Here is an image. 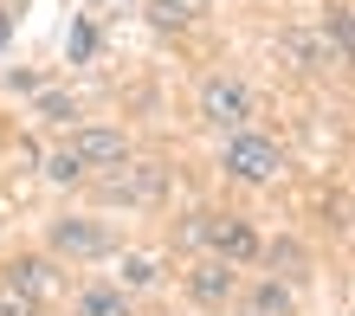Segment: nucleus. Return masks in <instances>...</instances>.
Returning <instances> with one entry per match:
<instances>
[{"mask_svg": "<svg viewBox=\"0 0 355 316\" xmlns=\"http://www.w3.org/2000/svg\"><path fill=\"white\" fill-rule=\"evenodd\" d=\"M181 239L200 245L207 258H226V265H252L265 252V233L245 213H187L181 220Z\"/></svg>", "mask_w": 355, "mask_h": 316, "instance_id": "nucleus-1", "label": "nucleus"}, {"mask_svg": "<svg viewBox=\"0 0 355 316\" xmlns=\"http://www.w3.org/2000/svg\"><path fill=\"white\" fill-rule=\"evenodd\" d=\"M46 252L58 265H103V258H116L123 252V233L110 220H97V213H58L52 226H46Z\"/></svg>", "mask_w": 355, "mask_h": 316, "instance_id": "nucleus-2", "label": "nucleus"}, {"mask_svg": "<svg viewBox=\"0 0 355 316\" xmlns=\"http://www.w3.org/2000/svg\"><path fill=\"white\" fill-rule=\"evenodd\" d=\"M220 175L239 181V187H271V181L284 175L278 136H265V130H233V136H220Z\"/></svg>", "mask_w": 355, "mask_h": 316, "instance_id": "nucleus-3", "label": "nucleus"}, {"mask_svg": "<svg viewBox=\"0 0 355 316\" xmlns=\"http://www.w3.org/2000/svg\"><path fill=\"white\" fill-rule=\"evenodd\" d=\"M168 168L162 161H123L116 175H103V181H91V194L103 200V207H136V213H149V207H162L168 200Z\"/></svg>", "mask_w": 355, "mask_h": 316, "instance_id": "nucleus-4", "label": "nucleus"}, {"mask_svg": "<svg viewBox=\"0 0 355 316\" xmlns=\"http://www.w3.org/2000/svg\"><path fill=\"white\" fill-rule=\"evenodd\" d=\"M252 110H259V91L245 78H233V71L200 78V116H207V130H220V136L252 130Z\"/></svg>", "mask_w": 355, "mask_h": 316, "instance_id": "nucleus-5", "label": "nucleus"}, {"mask_svg": "<svg viewBox=\"0 0 355 316\" xmlns=\"http://www.w3.org/2000/svg\"><path fill=\"white\" fill-rule=\"evenodd\" d=\"M65 149L85 161V175L103 181V175H116L123 161H136V142L116 130V123H78V130L65 136Z\"/></svg>", "mask_w": 355, "mask_h": 316, "instance_id": "nucleus-6", "label": "nucleus"}, {"mask_svg": "<svg viewBox=\"0 0 355 316\" xmlns=\"http://www.w3.org/2000/svg\"><path fill=\"white\" fill-rule=\"evenodd\" d=\"M239 265H226V258H200V265H187V278H181V297L194 304V310H233L239 304Z\"/></svg>", "mask_w": 355, "mask_h": 316, "instance_id": "nucleus-7", "label": "nucleus"}, {"mask_svg": "<svg viewBox=\"0 0 355 316\" xmlns=\"http://www.w3.org/2000/svg\"><path fill=\"white\" fill-rule=\"evenodd\" d=\"M110 284L123 290V297H149V290L168 284V258H162L155 245H123L110 258Z\"/></svg>", "mask_w": 355, "mask_h": 316, "instance_id": "nucleus-8", "label": "nucleus"}, {"mask_svg": "<svg viewBox=\"0 0 355 316\" xmlns=\"http://www.w3.org/2000/svg\"><path fill=\"white\" fill-rule=\"evenodd\" d=\"M0 278H7L13 290H26V297H58V290H65V265L52 258V252H13L7 265H0Z\"/></svg>", "mask_w": 355, "mask_h": 316, "instance_id": "nucleus-9", "label": "nucleus"}, {"mask_svg": "<svg viewBox=\"0 0 355 316\" xmlns=\"http://www.w3.org/2000/svg\"><path fill=\"white\" fill-rule=\"evenodd\" d=\"M239 297H245V310L252 316H291L297 310V297H291V278H252V284H239Z\"/></svg>", "mask_w": 355, "mask_h": 316, "instance_id": "nucleus-10", "label": "nucleus"}, {"mask_svg": "<svg viewBox=\"0 0 355 316\" xmlns=\"http://www.w3.org/2000/svg\"><path fill=\"white\" fill-rule=\"evenodd\" d=\"M71 316H136V297H123V290L103 278V284H85V290H78Z\"/></svg>", "mask_w": 355, "mask_h": 316, "instance_id": "nucleus-11", "label": "nucleus"}, {"mask_svg": "<svg viewBox=\"0 0 355 316\" xmlns=\"http://www.w3.org/2000/svg\"><path fill=\"white\" fill-rule=\"evenodd\" d=\"M39 175H46V181L58 187V194H78V187H91V175H85V161H78V155L65 149V142H58V149H46V155H39Z\"/></svg>", "mask_w": 355, "mask_h": 316, "instance_id": "nucleus-12", "label": "nucleus"}, {"mask_svg": "<svg viewBox=\"0 0 355 316\" xmlns=\"http://www.w3.org/2000/svg\"><path fill=\"white\" fill-rule=\"evenodd\" d=\"M323 39L336 46L343 65H355V0H343V7H329V13H323Z\"/></svg>", "mask_w": 355, "mask_h": 316, "instance_id": "nucleus-13", "label": "nucleus"}, {"mask_svg": "<svg viewBox=\"0 0 355 316\" xmlns=\"http://www.w3.org/2000/svg\"><path fill=\"white\" fill-rule=\"evenodd\" d=\"M65 58H71V65H91V58H97V19H91V13H85V19H71Z\"/></svg>", "mask_w": 355, "mask_h": 316, "instance_id": "nucleus-14", "label": "nucleus"}, {"mask_svg": "<svg viewBox=\"0 0 355 316\" xmlns=\"http://www.w3.org/2000/svg\"><path fill=\"white\" fill-rule=\"evenodd\" d=\"M39 123H52V130H58V123H71V130H78V97H65V91H39Z\"/></svg>", "mask_w": 355, "mask_h": 316, "instance_id": "nucleus-15", "label": "nucleus"}, {"mask_svg": "<svg viewBox=\"0 0 355 316\" xmlns=\"http://www.w3.org/2000/svg\"><path fill=\"white\" fill-rule=\"evenodd\" d=\"M0 316H46V304L26 297V290H13L7 278H0Z\"/></svg>", "mask_w": 355, "mask_h": 316, "instance_id": "nucleus-16", "label": "nucleus"}, {"mask_svg": "<svg viewBox=\"0 0 355 316\" xmlns=\"http://www.w3.org/2000/svg\"><path fill=\"white\" fill-rule=\"evenodd\" d=\"M7 39H13V13H0V46H7Z\"/></svg>", "mask_w": 355, "mask_h": 316, "instance_id": "nucleus-17", "label": "nucleus"}, {"mask_svg": "<svg viewBox=\"0 0 355 316\" xmlns=\"http://www.w3.org/2000/svg\"><path fill=\"white\" fill-rule=\"evenodd\" d=\"M239 316H252V310H239Z\"/></svg>", "mask_w": 355, "mask_h": 316, "instance_id": "nucleus-18", "label": "nucleus"}]
</instances>
